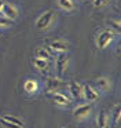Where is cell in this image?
<instances>
[{"instance_id": "1", "label": "cell", "mask_w": 121, "mask_h": 128, "mask_svg": "<svg viewBox=\"0 0 121 128\" xmlns=\"http://www.w3.org/2000/svg\"><path fill=\"white\" fill-rule=\"evenodd\" d=\"M54 17H55V12L52 11V10H47V11H44L43 14L36 20V24H34L36 28H37L38 30H44V29H47L50 25H51L52 21H54Z\"/></svg>"}, {"instance_id": "2", "label": "cell", "mask_w": 121, "mask_h": 128, "mask_svg": "<svg viewBox=\"0 0 121 128\" xmlns=\"http://www.w3.org/2000/svg\"><path fill=\"white\" fill-rule=\"evenodd\" d=\"M113 39H114V32L110 30V29H104L96 37V46L103 50V48H106L113 42Z\"/></svg>"}, {"instance_id": "3", "label": "cell", "mask_w": 121, "mask_h": 128, "mask_svg": "<svg viewBox=\"0 0 121 128\" xmlns=\"http://www.w3.org/2000/svg\"><path fill=\"white\" fill-rule=\"evenodd\" d=\"M91 112H92V106L90 103H84V105H78L76 109H73L72 114L76 120H84L91 114Z\"/></svg>"}, {"instance_id": "4", "label": "cell", "mask_w": 121, "mask_h": 128, "mask_svg": "<svg viewBox=\"0 0 121 128\" xmlns=\"http://www.w3.org/2000/svg\"><path fill=\"white\" fill-rule=\"evenodd\" d=\"M46 48L48 50V52L54 51L58 54H65L66 51H69V44L65 40H54V42H50Z\"/></svg>"}, {"instance_id": "5", "label": "cell", "mask_w": 121, "mask_h": 128, "mask_svg": "<svg viewBox=\"0 0 121 128\" xmlns=\"http://www.w3.org/2000/svg\"><path fill=\"white\" fill-rule=\"evenodd\" d=\"M82 98L90 103L95 102L99 98V92L96 91L94 87H91L90 84H84V86H82Z\"/></svg>"}, {"instance_id": "6", "label": "cell", "mask_w": 121, "mask_h": 128, "mask_svg": "<svg viewBox=\"0 0 121 128\" xmlns=\"http://www.w3.org/2000/svg\"><path fill=\"white\" fill-rule=\"evenodd\" d=\"M62 87V80L58 77H47L46 78V91L47 92H56Z\"/></svg>"}, {"instance_id": "7", "label": "cell", "mask_w": 121, "mask_h": 128, "mask_svg": "<svg viewBox=\"0 0 121 128\" xmlns=\"http://www.w3.org/2000/svg\"><path fill=\"white\" fill-rule=\"evenodd\" d=\"M2 12H3V15H4L6 18H8V20H11V21L16 20V17H18V8H16L14 4H10V3L3 4Z\"/></svg>"}, {"instance_id": "8", "label": "cell", "mask_w": 121, "mask_h": 128, "mask_svg": "<svg viewBox=\"0 0 121 128\" xmlns=\"http://www.w3.org/2000/svg\"><path fill=\"white\" fill-rule=\"evenodd\" d=\"M69 92H70L72 98L76 100L82 98V86L77 81H70L69 83Z\"/></svg>"}, {"instance_id": "9", "label": "cell", "mask_w": 121, "mask_h": 128, "mask_svg": "<svg viewBox=\"0 0 121 128\" xmlns=\"http://www.w3.org/2000/svg\"><path fill=\"white\" fill-rule=\"evenodd\" d=\"M55 66H56V72L59 73V74H63V73L66 72V69H68V66H69V58L65 54H59V56H58L56 61H55Z\"/></svg>"}, {"instance_id": "10", "label": "cell", "mask_w": 121, "mask_h": 128, "mask_svg": "<svg viewBox=\"0 0 121 128\" xmlns=\"http://www.w3.org/2000/svg\"><path fill=\"white\" fill-rule=\"evenodd\" d=\"M110 124V117L107 110H100L98 113V117H96V127L98 128H109Z\"/></svg>"}, {"instance_id": "11", "label": "cell", "mask_w": 121, "mask_h": 128, "mask_svg": "<svg viewBox=\"0 0 121 128\" xmlns=\"http://www.w3.org/2000/svg\"><path fill=\"white\" fill-rule=\"evenodd\" d=\"M24 88L28 94H34L36 91L38 90V83L33 78H28L26 81L24 83Z\"/></svg>"}, {"instance_id": "12", "label": "cell", "mask_w": 121, "mask_h": 128, "mask_svg": "<svg viewBox=\"0 0 121 128\" xmlns=\"http://www.w3.org/2000/svg\"><path fill=\"white\" fill-rule=\"evenodd\" d=\"M54 100H55V103L59 105V106H66V105L70 103V99H69L65 94H62V92H55L54 94Z\"/></svg>"}, {"instance_id": "13", "label": "cell", "mask_w": 121, "mask_h": 128, "mask_svg": "<svg viewBox=\"0 0 121 128\" xmlns=\"http://www.w3.org/2000/svg\"><path fill=\"white\" fill-rule=\"evenodd\" d=\"M0 117H2L3 120H6V121L11 122V124L16 125V127H19V128H24L25 127L24 121H22V120H19L18 117H15V116H11V114H3V116H0Z\"/></svg>"}, {"instance_id": "14", "label": "cell", "mask_w": 121, "mask_h": 128, "mask_svg": "<svg viewBox=\"0 0 121 128\" xmlns=\"http://www.w3.org/2000/svg\"><path fill=\"white\" fill-rule=\"evenodd\" d=\"M56 3H58V6L62 10H65V11H73L74 10L73 0H56Z\"/></svg>"}, {"instance_id": "15", "label": "cell", "mask_w": 121, "mask_h": 128, "mask_svg": "<svg viewBox=\"0 0 121 128\" xmlns=\"http://www.w3.org/2000/svg\"><path fill=\"white\" fill-rule=\"evenodd\" d=\"M120 120H121V108H120V105H116L112 112V122L114 125H118Z\"/></svg>"}, {"instance_id": "16", "label": "cell", "mask_w": 121, "mask_h": 128, "mask_svg": "<svg viewBox=\"0 0 121 128\" xmlns=\"http://www.w3.org/2000/svg\"><path fill=\"white\" fill-rule=\"evenodd\" d=\"M36 58H41V59L48 61V59L51 58V52H48V50H47L46 47H38L37 50H36Z\"/></svg>"}, {"instance_id": "17", "label": "cell", "mask_w": 121, "mask_h": 128, "mask_svg": "<svg viewBox=\"0 0 121 128\" xmlns=\"http://www.w3.org/2000/svg\"><path fill=\"white\" fill-rule=\"evenodd\" d=\"M33 65H34L36 69L38 70H46L47 68H48V61H46V59H41V58H33Z\"/></svg>"}, {"instance_id": "18", "label": "cell", "mask_w": 121, "mask_h": 128, "mask_svg": "<svg viewBox=\"0 0 121 128\" xmlns=\"http://www.w3.org/2000/svg\"><path fill=\"white\" fill-rule=\"evenodd\" d=\"M96 84H98V87H100L102 90H109L110 87H112V83H110V80L107 77L96 78Z\"/></svg>"}, {"instance_id": "19", "label": "cell", "mask_w": 121, "mask_h": 128, "mask_svg": "<svg viewBox=\"0 0 121 128\" xmlns=\"http://www.w3.org/2000/svg\"><path fill=\"white\" fill-rule=\"evenodd\" d=\"M107 25H109L112 29H114L116 32H120L121 30V22H120V20H112V21H109V22H107Z\"/></svg>"}, {"instance_id": "20", "label": "cell", "mask_w": 121, "mask_h": 128, "mask_svg": "<svg viewBox=\"0 0 121 128\" xmlns=\"http://www.w3.org/2000/svg\"><path fill=\"white\" fill-rule=\"evenodd\" d=\"M11 25H12V21H11V20H8V18H6V17L0 18V28H2V29L10 28Z\"/></svg>"}, {"instance_id": "21", "label": "cell", "mask_w": 121, "mask_h": 128, "mask_svg": "<svg viewBox=\"0 0 121 128\" xmlns=\"http://www.w3.org/2000/svg\"><path fill=\"white\" fill-rule=\"evenodd\" d=\"M109 0H92V6L96 7V8H100V7L106 6Z\"/></svg>"}, {"instance_id": "22", "label": "cell", "mask_w": 121, "mask_h": 128, "mask_svg": "<svg viewBox=\"0 0 121 128\" xmlns=\"http://www.w3.org/2000/svg\"><path fill=\"white\" fill-rule=\"evenodd\" d=\"M0 124L4 125L6 128H19V127H16V125H14V124H11V122H8V121H6V120H3L2 117H0Z\"/></svg>"}, {"instance_id": "23", "label": "cell", "mask_w": 121, "mask_h": 128, "mask_svg": "<svg viewBox=\"0 0 121 128\" xmlns=\"http://www.w3.org/2000/svg\"><path fill=\"white\" fill-rule=\"evenodd\" d=\"M3 4H4V2H2V0H0V14H2V8H3Z\"/></svg>"}, {"instance_id": "24", "label": "cell", "mask_w": 121, "mask_h": 128, "mask_svg": "<svg viewBox=\"0 0 121 128\" xmlns=\"http://www.w3.org/2000/svg\"><path fill=\"white\" fill-rule=\"evenodd\" d=\"M81 2H84V3H85V2H88V0H81Z\"/></svg>"}, {"instance_id": "25", "label": "cell", "mask_w": 121, "mask_h": 128, "mask_svg": "<svg viewBox=\"0 0 121 128\" xmlns=\"http://www.w3.org/2000/svg\"><path fill=\"white\" fill-rule=\"evenodd\" d=\"M0 42H2V36H0Z\"/></svg>"}]
</instances>
